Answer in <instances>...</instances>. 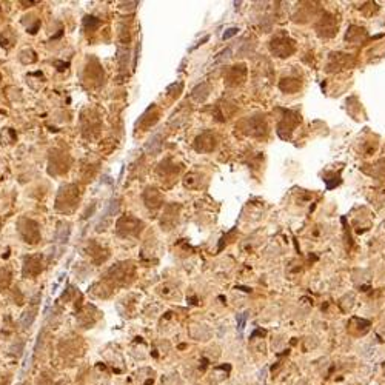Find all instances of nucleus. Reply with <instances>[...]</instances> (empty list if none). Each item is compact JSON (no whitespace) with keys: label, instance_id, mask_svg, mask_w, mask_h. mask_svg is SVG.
I'll use <instances>...</instances> for the list:
<instances>
[{"label":"nucleus","instance_id":"obj_2","mask_svg":"<svg viewBox=\"0 0 385 385\" xmlns=\"http://www.w3.org/2000/svg\"><path fill=\"white\" fill-rule=\"evenodd\" d=\"M244 325H245V316H241L239 317V331L244 330Z\"/></svg>","mask_w":385,"mask_h":385},{"label":"nucleus","instance_id":"obj_1","mask_svg":"<svg viewBox=\"0 0 385 385\" xmlns=\"http://www.w3.org/2000/svg\"><path fill=\"white\" fill-rule=\"evenodd\" d=\"M238 33V30L236 28H231V30H228V33H225L224 34V39H228V37H231L233 34H236Z\"/></svg>","mask_w":385,"mask_h":385}]
</instances>
